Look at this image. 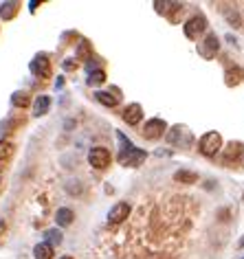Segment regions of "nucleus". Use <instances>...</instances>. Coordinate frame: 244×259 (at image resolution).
I'll use <instances>...</instances> for the list:
<instances>
[{
  "mask_svg": "<svg viewBox=\"0 0 244 259\" xmlns=\"http://www.w3.org/2000/svg\"><path fill=\"white\" fill-rule=\"evenodd\" d=\"M220 150H222V136L218 132H207L198 141V152L202 156H216Z\"/></svg>",
  "mask_w": 244,
  "mask_h": 259,
  "instance_id": "nucleus-1",
  "label": "nucleus"
},
{
  "mask_svg": "<svg viewBox=\"0 0 244 259\" xmlns=\"http://www.w3.org/2000/svg\"><path fill=\"white\" fill-rule=\"evenodd\" d=\"M88 162L95 169H106L110 165V152L106 147H93L88 152Z\"/></svg>",
  "mask_w": 244,
  "mask_h": 259,
  "instance_id": "nucleus-2",
  "label": "nucleus"
},
{
  "mask_svg": "<svg viewBox=\"0 0 244 259\" xmlns=\"http://www.w3.org/2000/svg\"><path fill=\"white\" fill-rule=\"evenodd\" d=\"M165 121L163 119H150L145 123V128L141 130V134H143V139L147 141H156V139H161L163 136V132H165Z\"/></svg>",
  "mask_w": 244,
  "mask_h": 259,
  "instance_id": "nucleus-3",
  "label": "nucleus"
},
{
  "mask_svg": "<svg viewBox=\"0 0 244 259\" xmlns=\"http://www.w3.org/2000/svg\"><path fill=\"white\" fill-rule=\"evenodd\" d=\"M145 160V152L136 150V147H130V150H123L119 156V162L125 167H139L141 162Z\"/></svg>",
  "mask_w": 244,
  "mask_h": 259,
  "instance_id": "nucleus-4",
  "label": "nucleus"
},
{
  "mask_svg": "<svg viewBox=\"0 0 244 259\" xmlns=\"http://www.w3.org/2000/svg\"><path fill=\"white\" fill-rule=\"evenodd\" d=\"M205 29H207V20L202 18V16H194V18L187 20V24H185V35H187L189 40H198V35L205 33Z\"/></svg>",
  "mask_w": 244,
  "mask_h": 259,
  "instance_id": "nucleus-5",
  "label": "nucleus"
},
{
  "mask_svg": "<svg viewBox=\"0 0 244 259\" xmlns=\"http://www.w3.org/2000/svg\"><path fill=\"white\" fill-rule=\"evenodd\" d=\"M218 47H220V42H218V35H216V33H209V35L205 38V42L198 47V53H200L205 59H211L213 55H216Z\"/></svg>",
  "mask_w": 244,
  "mask_h": 259,
  "instance_id": "nucleus-6",
  "label": "nucleus"
},
{
  "mask_svg": "<svg viewBox=\"0 0 244 259\" xmlns=\"http://www.w3.org/2000/svg\"><path fill=\"white\" fill-rule=\"evenodd\" d=\"M128 215H130V205H128V202H119V205H115L113 209H110L108 222H110V224H121V222H123Z\"/></svg>",
  "mask_w": 244,
  "mask_h": 259,
  "instance_id": "nucleus-7",
  "label": "nucleus"
},
{
  "mask_svg": "<svg viewBox=\"0 0 244 259\" xmlns=\"http://www.w3.org/2000/svg\"><path fill=\"white\" fill-rule=\"evenodd\" d=\"M141 119H143V108L139 104H130L128 108L123 110V121L128 125H139Z\"/></svg>",
  "mask_w": 244,
  "mask_h": 259,
  "instance_id": "nucleus-8",
  "label": "nucleus"
},
{
  "mask_svg": "<svg viewBox=\"0 0 244 259\" xmlns=\"http://www.w3.org/2000/svg\"><path fill=\"white\" fill-rule=\"evenodd\" d=\"M31 73L38 75V77H49L51 75V64L47 55H38V57L31 62Z\"/></svg>",
  "mask_w": 244,
  "mask_h": 259,
  "instance_id": "nucleus-9",
  "label": "nucleus"
},
{
  "mask_svg": "<svg viewBox=\"0 0 244 259\" xmlns=\"http://www.w3.org/2000/svg\"><path fill=\"white\" fill-rule=\"evenodd\" d=\"M240 154H242V143H238V141L233 143V141H231V143H229V145L225 147V162L229 165V162L236 160Z\"/></svg>",
  "mask_w": 244,
  "mask_h": 259,
  "instance_id": "nucleus-10",
  "label": "nucleus"
},
{
  "mask_svg": "<svg viewBox=\"0 0 244 259\" xmlns=\"http://www.w3.org/2000/svg\"><path fill=\"white\" fill-rule=\"evenodd\" d=\"M33 255H35V259H53V246L47 242L38 244V246L33 248Z\"/></svg>",
  "mask_w": 244,
  "mask_h": 259,
  "instance_id": "nucleus-11",
  "label": "nucleus"
},
{
  "mask_svg": "<svg viewBox=\"0 0 244 259\" xmlns=\"http://www.w3.org/2000/svg\"><path fill=\"white\" fill-rule=\"evenodd\" d=\"M49 108H51V99L42 95V97L35 99V104H33V114H35V116H42V114L49 112Z\"/></svg>",
  "mask_w": 244,
  "mask_h": 259,
  "instance_id": "nucleus-12",
  "label": "nucleus"
},
{
  "mask_svg": "<svg viewBox=\"0 0 244 259\" xmlns=\"http://www.w3.org/2000/svg\"><path fill=\"white\" fill-rule=\"evenodd\" d=\"M95 97H97V101H99V104H104L106 108H115V105L119 104V97H117V95L104 93V90H99V93L95 95Z\"/></svg>",
  "mask_w": 244,
  "mask_h": 259,
  "instance_id": "nucleus-13",
  "label": "nucleus"
},
{
  "mask_svg": "<svg viewBox=\"0 0 244 259\" xmlns=\"http://www.w3.org/2000/svg\"><path fill=\"white\" fill-rule=\"evenodd\" d=\"M73 211L70 209H58V213H55V220H58V224L60 226H68V224H73Z\"/></svg>",
  "mask_w": 244,
  "mask_h": 259,
  "instance_id": "nucleus-14",
  "label": "nucleus"
},
{
  "mask_svg": "<svg viewBox=\"0 0 244 259\" xmlns=\"http://www.w3.org/2000/svg\"><path fill=\"white\" fill-rule=\"evenodd\" d=\"M18 13V2H2L0 4V18L11 20Z\"/></svg>",
  "mask_w": 244,
  "mask_h": 259,
  "instance_id": "nucleus-15",
  "label": "nucleus"
},
{
  "mask_svg": "<svg viewBox=\"0 0 244 259\" xmlns=\"http://www.w3.org/2000/svg\"><path fill=\"white\" fill-rule=\"evenodd\" d=\"M174 180L179 182H187V185H191V182H198V176L194 174V171H187V169H181L174 174Z\"/></svg>",
  "mask_w": 244,
  "mask_h": 259,
  "instance_id": "nucleus-16",
  "label": "nucleus"
},
{
  "mask_svg": "<svg viewBox=\"0 0 244 259\" xmlns=\"http://www.w3.org/2000/svg\"><path fill=\"white\" fill-rule=\"evenodd\" d=\"M29 95H24V93H13V97H11V104L16 105V108H27L29 105Z\"/></svg>",
  "mask_w": 244,
  "mask_h": 259,
  "instance_id": "nucleus-17",
  "label": "nucleus"
},
{
  "mask_svg": "<svg viewBox=\"0 0 244 259\" xmlns=\"http://www.w3.org/2000/svg\"><path fill=\"white\" fill-rule=\"evenodd\" d=\"M11 152H13V145L9 143V141L0 139V160L9 158V156H11Z\"/></svg>",
  "mask_w": 244,
  "mask_h": 259,
  "instance_id": "nucleus-18",
  "label": "nucleus"
},
{
  "mask_svg": "<svg viewBox=\"0 0 244 259\" xmlns=\"http://www.w3.org/2000/svg\"><path fill=\"white\" fill-rule=\"evenodd\" d=\"M104 81H106V73H104V70H93V73L88 75V84H90V86L104 84Z\"/></svg>",
  "mask_w": 244,
  "mask_h": 259,
  "instance_id": "nucleus-19",
  "label": "nucleus"
},
{
  "mask_svg": "<svg viewBox=\"0 0 244 259\" xmlns=\"http://www.w3.org/2000/svg\"><path fill=\"white\" fill-rule=\"evenodd\" d=\"M47 244H51V246H53V244H60L62 242V233L58 231V228H51V231H47Z\"/></svg>",
  "mask_w": 244,
  "mask_h": 259,
  "instance_id": "nucleus-20",
  "label": "nucleus"
},
{
  "mask_svg": "<svg viewBox=\"0 0 244 259\" xmlns=\"http://www.w3.org/2000/svg\"><path fill=\"white\" fill-rule=\"evenodd\" d=\"M181 132H183V128H181V125H176V128H172L170 132H167V136H165V139H167V143H176V141L181 139Z\"/></svg>",
  "mask_w": 244,
  "mask_h": 259,
  "instance_id": "nucleus-21",
  "label": "nucleus"
},
{
  "mask_svg": "<svg viewBox=\"0 0 244 259\" xmlns=\"http://www.w3.org/2000/svg\"><path fill=\"white\" fill-rule=\"evenodd\" d=\"M238 75H240V70H227V86H236V84H240V77H238Z\"/></svg>",
  "mask_w": 244,
  "mask_h": 259,
  "instance_id": "nucleus-22",
  "label": "nucleus"
},
{
  "mask_svg": "<svg viewBox=\"0 0 244 259\" xmlns=\"http://www.w3.org/2000/svg\"><path fill=\"white\" fill-rule=\"evenodd\" d=\"M227 20L233 24V27H240V24H242V22H240V16H238L236 11H233V13H231V11H227Z\"/></svg>",
  "mask_w": 244,
  "mask_h": 259,
  "instance_id": "nucleus-23",
  "label": "nucleus"
},
{
  "mask_svg": "<svg viewBox=\"0 0 244 259\" xmlns=\"http://www.w3.org/2000/svg\"><path fill=\"white\" fill-rule=\"evenodd\" d=\"M75 66H77V64H75L73 59H68V62H64V68H66V70H73Z\"/></svg>",
  "mask_w": 244,
  "mask_h": 259,
  "instance_id": "nucleus-24",
  "label": "nucleus"
},
{
  "mask_svg": "<svg viewBox=\"0 0 244 259\" xmlns=\"http://www.w3.org/2000/svg\"><path fill=\"white\" fill-rule=\"evenodd\" d=\"M40 7V2H38V0H33V2H29V9H31V11H35V9H38Z\"/></svg>",
  "mask_w": 244,
  "mask_h": 259,
  "instance_id": "nucleus-25",
  "label": "nucleus"
},
{
  "mask_svg": "<svg viewBox=\"0 0 244 259\" xmlns=\"http://www.w3.org/2000/svg\"><path fill=\"white\" fill-rule=\"evenodd\" d=\"M2 231H4V220H0V235H2Z\"/></svg>",
  "mask_w": 244,
  "mask_h": 259,
  "instance_id": "nucleus-26",
  "label": "nucleus"
},
{
  "mask_svg": "<svg viewBox=\"0 0 244 259\" xmlns=\"http://www.w3.org/2000/svg\"><path fill=\"white\" fill-rule=\"evenodd\" d=\"M240 246H242V248H244V237H242V240H240Z\"/></svg>",
  "mask_w": 244,
  "mask_h": 259,
  "instance_id": "nucleus-27",
  "label": "nucleus"
},
{
  "mask_svg": "<svg viewBox=\"0 0 244 259\" xmlns=\"http://www.w3.org/2000/svg\"><path fill=\"white\" fill-rule=\"evenodd\" d=\"M62 259H73V257H62Z\"/></svg>",
  "mask_w": 244,
  "mask_h": 259,
  "instance_id": "nucleus-28",
  "label": "nucleus"
}]
</instances>
